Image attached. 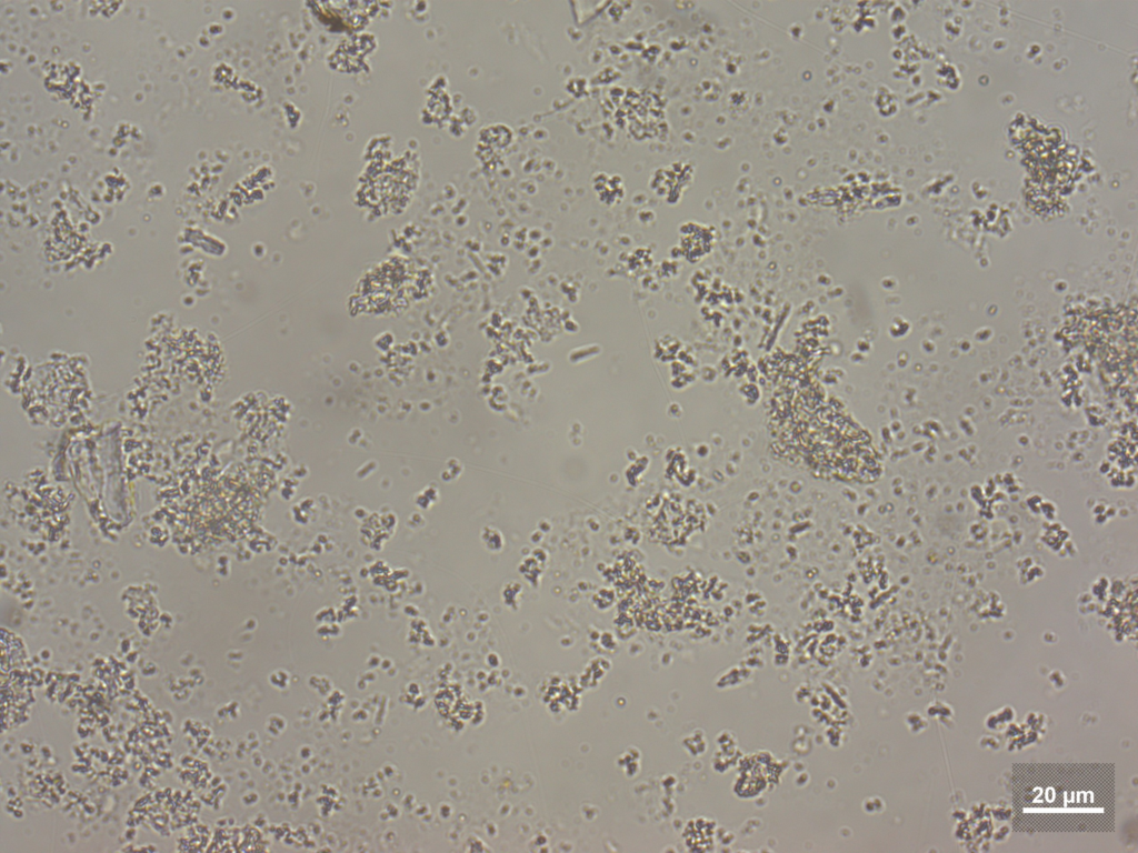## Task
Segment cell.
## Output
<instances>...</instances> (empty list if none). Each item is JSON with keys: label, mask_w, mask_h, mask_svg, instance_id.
I'll list each match as a JSON object with an SVG mask.
<instances>
[{"label": "cell", "mask_w": 1138, "mask_h": 853, "mask_svg": "<svg viewBox=\"0 0 1138 853\" xmlns=\"http://www.w3.org/2000/svg\"><path fill=\"white\" fill-rule=\"evenodd\" d=\"M408 270L405 261L390 260L368 273L361 283L363 303L375 312H388L407 301Z\"/></svg>", "instance_id": "obj_1"}]
</instances>
